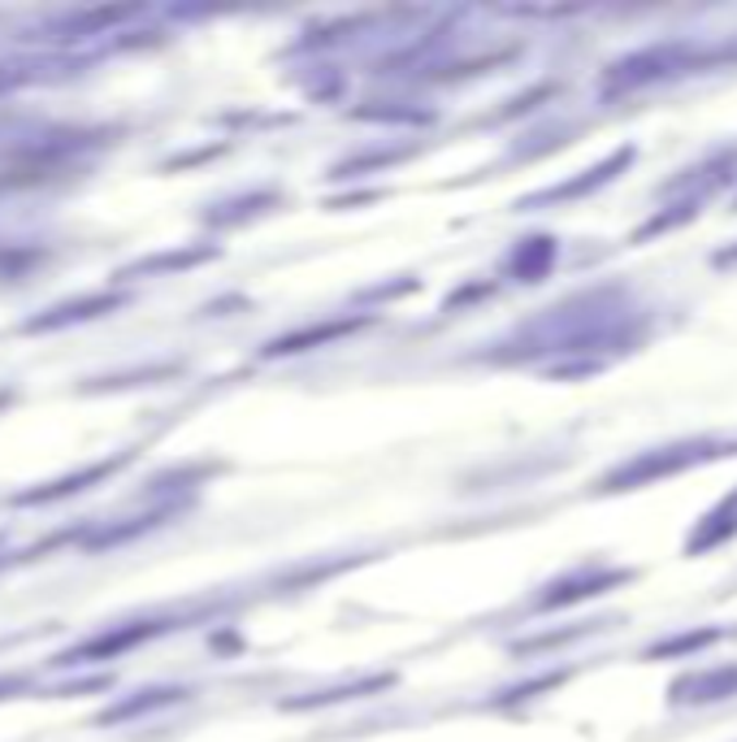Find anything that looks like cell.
Returning a JSON list of instances; mask_svg holds the SVG:
<instances>
[{
  "mask_svg": "<svg viewBox=\"0 0 737 742\" xmlns=\"http://www.w3.org/2000/svg\"><path fill=\"white\" fill-rule=\"evenodd\" d=\"M737 691V669H725V673H694L686 682L672 686L677 699H725Z\"/></svg>",
  "mask_w": 737,
  "mask_h": 742,
  "instance_id": "obj_1",
  "label": "cell"
}]
</instances>
